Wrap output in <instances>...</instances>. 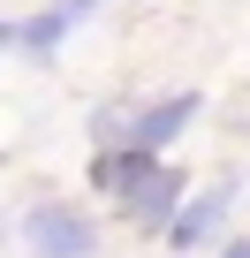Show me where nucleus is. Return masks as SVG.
<instances>
[{
    "label": "nucleus",
    "mask_w": 250,
    "mask_h": 258,
    "mask_svg": "<svg viewBox=\"0 0 250 258\" xmlns=\"http://www.w3.org/2000/svg\"><path fill=\"white\" fill-rule=\"evenodd\" d=\"M91 182L114 190V198H129V213H137L144 228H167V220L182 213V175L159 167V160H144V152H99V160H91Z\"/></svg>",
    "instance_id": "f257e3e1"
},
{
    "label": "nucleus",
    "mask_w": 250,
    "mask_h": 258,
    "mask_svg": "<svg viewBox=\"0 0 250 258\" xmlns=\"http://www.w3.org/2000/svg\"><path fill=\"white\" fill-rule=\"evenodd\" d=\"M23 250L31 258H99V228H91V213L46 198L23 213Z\"/></svg>",
    "instance_id": "f03ea898"
},
{
    "label": "nucleus",
    "mask_w": 250,
    "mask_h": 258,
    "mask_svg": "<svg viewBox=\"0 0 250 258\" xmlns=\"http://www.w3.org/2000/svg\"><path fill=\"white\" fill-rule=\"evenodd\" d=\"M197 114V91H175V99H159V106H144L137 114V137H129V152H144V160H159L175 137H182V121Z\"/></svg>",
    "instance_id": "7ed1b4c3"
},
{
    "label": "nucleus",
    "mask_w": 250,
    "mask_h": 258,
    "mask_svg": "<svg viewBox=\"0 0 250 258\" xmlns=\"http://www.w3.org/2000/svg\"><path fill=\"white\" fill-rule=\"evenodd\" d=\"M227 198H235V190H212V198H190V205H182V213L167 220V243H175V250H197V243H205V235L220 228Z\"/></svg>",
    "instance_id": "20e7f679"
},
{
    "label": "nucleus",
    "mask_w": 250,
    "mask_h": 258,
    "mask_svg": "<svg viewBox=\"0 0 250 258\" xmlns=\"http://www.w3.org/2000/svg\"><path fill=\"white\" fill-rule=\"evenodd\" d=\"M91 8H99V0H53V8H46V16H31V23H23L16 38H23L31 53H53V46H61V38L76 31V16H91Z\"/></svg>",
    "instance_id": "39448f33"
},
{
    "label": "nucleus",
    "mask_w": 250,
    "mask_h": 258,
    "mask_svg": "<svg viewBox=\"0 0 250 258\" xmlns=\"http://www.w3.org/2000/svg\"><path fill=\"white\" fill-rule=\"evenodd\" d=\"M220 258H250V235H235V243H227V250H220Z\"/></svg>",
    "instance_id": "423d86ee"
}]
</instances>
